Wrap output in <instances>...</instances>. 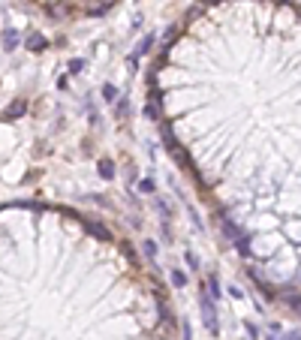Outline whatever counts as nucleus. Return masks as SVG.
Here are the masks:
<instances>
[{
    "mask_svg": "<svg viewBox=\"0 0 301 340\" xmlns=\"http://www.w3.org/2000/svg\"><path fill=\"white\" fill-rule=\"evenodd\" d=\"M24 108H27V105H24V99H18V102H12V105H9V108L3 111V121H12L15 115H21V111H24Z\"/></svg>",
    "mask_w": 301,
    "mask_h": 340,
    "instance_id": "20e7f679",
    "label": "nucleus"
},
{
    "mask_svg": "<svg viewBox=\"0 0 301 340\" xmlns=\"http://www.w3.org/2000/svg\"><path fill=\"white\" fill-rule=\"evenodd\" d=\"M139 190H142V193H154V181H142Z\"/></svg>",
    "mask_w": 301,
    "mask_h": 340,
    "instance_id": "0eeeda50",
    "label": "nucleus"
},
{
    "mask_svg": "<svg viewBox=\"0 0 301 340\" xmlns=\"http://www.w3.org/2000/svg\"><path fill=\"white\" fill-rule=\"evenodd\" d=\"M18 43H21V36L12 27H3V33H0V46H3V51H15Z\"/></svg>",
    "mask_w": 301,
    "mask_h": 340,
    "instance_id": "7ed1b4c3",
    "label": "nucleus"
},
{
    "mask_svg": "<svg viewBox=\"0 0 301 340\" xmlns=\"http://www.w3.org/2000/svg\"><path fill=\"white\" fill-rule=\"evenodd\" d=\"M199 304H202V313H205V322H208V328H211V334H217V319H214V313H217V307H214V301H211L208 295H199Z\"/></svg>",
    "mask_w": 301,
    "mask_h": 340,
    "instance_id": "f257e3e1",
    "label": "nucleus"
},
{
    "mask_svg": "<svg viewBox=\"0 0 301 340\" xmlns=\"http://www.w3.org/2000/svg\"><path fill=\"white\" fill-rule=\"evenodd\" d=\"M100 175L108 181L111 175H115V169H111V160H100Z\"/></svg>",
    "mask_w": 301,
    "mask_h": 340,
    "instance_id": "39448f33",
    "label": "nucleus"
},
{
    "mask_svg": "<svg viewBox=\"0 0 301 340\" xmlns=\"http://www.w3.org/2000/svg\"><path fill=\"white\" fill-rule=\"evenodd\" d=\"M82 66H85V60H72V63H69V72H79Z\"/></svg>",
    "mask_w": 301,
    "mask_h": 340,
    "instance_id": "9d476101",
    "label": "nucleus"
},
{
    "mask_svg": "<svg viewBox=\"0 0 301 340\" xmlns=\"http://www.w3.org/2000/svg\"><path fill=\"white\" fill-rule=\"evenodd\" d=\"M24 49H30V51H43V49H49V40H46L43 33L30 30V33L24 36Z\"/></svg>",
    "mask_w": 301,
    "mask_h": 340,
    "instance_id": "f03ea898",
    "label": "nucleus"
},
{
    "mask_svg": "<svg viewBox=\"0 0 301 340\" xmlns=\"http://www.w3.org/2000/svg\"><path fill=\"white\" fill-rule=\"evenodd\" d=\"M145 118L154 121V118H157V108H154V105H145Z\"/></svg>",
    "mask_w": 301,
    "mask_h": 340,
    "instance_id": "1a4fd4ad",
    "label": "nucleus"
},
{
    "mask_svg": "<svg viewBox=\"0 0 301 340\" xmlns=\"http://www.w3.org/2000/svg\"><path fill=\"white\" fill-rule=\"evenodd\" d=\"M172 283H175V286H184V283H187V277H184L181 271H172Z\"/></svg>",
    "mask_w": 301,
    "mask_h": 340,
    "instance_id": "423d86ee",
    "label": "nucleus"
},
{
    "mask_svg": "<svg viewBox=\"0 0 301 340\" xmlns=\"http://www.w3.org/2000/svg\"><path fill=\"white\" fill-rule=\"evenodd\" d=\"M102 94H105V99H115V97H118V91L111 88V85H105V88H102Z\"/></svg>",
    "mask_w": 301,
    "mask_h": 340,
    "instance_id": "6e6552de",
    "label": "nucleus"
}]
</instances>
